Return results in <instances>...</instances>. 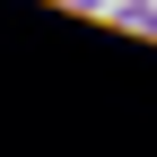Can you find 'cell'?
<instances>
[{
	"mask_svg": "<svg viewBox=\"0 0 157 157\" xmlns=\"http://www.w3.org/2000/svg\"><path fill=\"white\" fill-rule=\"evenodd\" d=\"M61 9H70V17H105L113 0H61Z\"/></svg>",
	"mask_w": 157,
	"mask_h": 157,
	"instance_id": "obj_1",
	"label": "cell"
}]
</instances>
